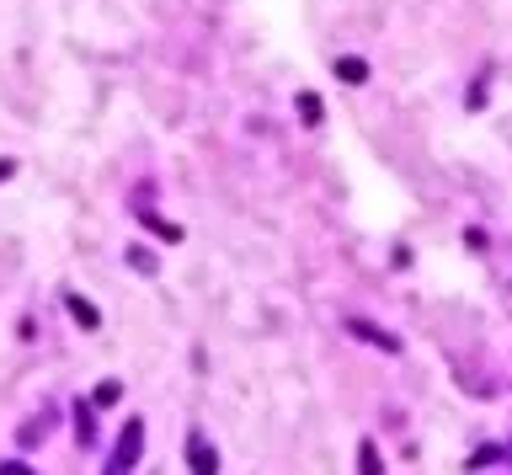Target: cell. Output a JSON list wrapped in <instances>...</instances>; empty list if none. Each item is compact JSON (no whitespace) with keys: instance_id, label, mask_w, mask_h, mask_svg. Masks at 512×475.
Instances as JSON below:
<instances>
[{"instance_id":"3","label":"cell","mask_w":512,"mask_h":475,"mask_svg":"<svg viewBox=\"0 0 512 475\" xmlns=\"http://www.w3.org/2000/svg\"><path fill=\"white\" fill-rule=\"evenodd\" d=\"M192 465H198V470H214V465H219V454H208V449H203V443H198V438H192Z\"/></svg>"},{"instance_id":"5","label":"cell","mask_w":512,"mask_h":475,"mask_svg":"<svg viewBox=\"0 0 512 475\" xmlns=\"http://www.w3.org/2000/svg\"><path fill=\"white\" fill-rule=\"evenodd\" d=\"M70 310H75V321H80V326H86V331L96 326V310L86 305V299H70Z\"/></svg>"},{"instance_id":"7","label":"cell","mask_w":512,"mask_h":475,"mask_svg":"<svg viewBox=\"0 0 512 475\" xmlns=\"http://www.w3.org/2000/svg\"><path fill=\"white\" fill-rule=\"evenodd\" d=\"M11 177V161H0V182H6Z\"/></svg>"},{"instance_id":"6","label":"cell","mask_w":512,"mask_h":475,"mask_svg":"<svg viewBox=\"0 0 512 475\" xmlns=\"http://www.w3.org/2000/svg\"><path fill=\"white\" fill-rule=\"evenodd\" d=\"M118 401V379H107V385H96V406H112Z\"/></svg>"},{"instance_id":"4","label":"cell","mask_w":512,"mask_h":475,"mask_svg":"<svg viewBox=\"0 0 512 475\" xmlns=\"http://www.w3.org/2000/svg\"><path fill=\"white\" fill-rule=\"evenodd\" d=\"M336 75H342V81H352V86H358V81H363L368 70L358 65V59H342V65H336Z\"/></svg>"},{"instance_id":"1","label":"cell","mask_w":512,"mask_h":475,"mask_svg":"<svg viewBox=\"0 0 512 475\" xmlns=\"http://www.w3.org/2000/svg\"><path fill=\"white\" fill-rule=\"evenodd\" d=\"M139 438H144V427H139V422H128V427H123V438H118L123 449H118V459H112V470H128V465H134V459H139Z\"/></svg>"},{"instance_id":"2","label":"cell","mask_w":512,"mask_h":475,"mask_svg":"<svg viewBox=\"0 0 512 475\" xmlns=\"http://www.w3.org/2000/svg\"><path fill=\"white\" fill-rule=\"evenodd\" d=\"M352 331H358V337H368V342H379V347H390V353H395V337H384V331L363 326V321H352Z\"/></svg>"}]
</instances>
